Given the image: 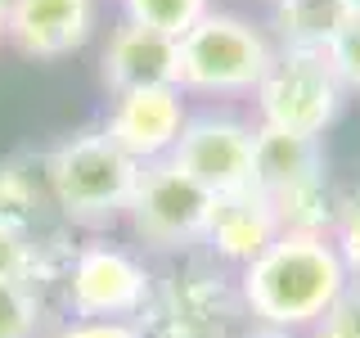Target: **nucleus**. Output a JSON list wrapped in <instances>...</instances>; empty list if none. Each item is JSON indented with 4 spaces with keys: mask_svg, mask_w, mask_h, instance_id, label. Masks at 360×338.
<instances>
[{
    "mask_svg": "<svg viewBox=\"0 0 360 338\" xmlns=\"http://www.w3.org/2000/svg\"><path fill=\"white\" fill-rule=\"evenodd\" d=\"M153 284V270L117 244H82L59 280L68 311L90 320H140Z\"/></svg>",
    "mask_w": 360,
    "mask_h": 338,
    "instance_id": "0eeeda50",
    "label": "nucleus"
},
{
    "mask_svg": "<svg viewBox=\"0 0 360 338\" xmlns=\"http://www.w3.org/2000/svg\"><path fill=\"white\" fill-rule=\"evenodd\" d=\"M347 18V0H275V32L292 50H329Z\"/></svg>",
    "mask_w": 360,
    "mask_h": 338,
    "instance_id": "2eb2a0df",
    "label": "nucleus"
},
{
    "mask_svg": "<svg viewBox=\"0 0 360 338\" xmlns=\"http://www.w3.org/2000/svg\"><path fill=\"white\" fill-rule=\"evenodd\" d=\"M275 217L284 234H329L333 230V212H338V194L329 189V176H311L302 185L284 189L270 199Z\"/></svg>",
    "mask_w": 360,
    "mask_h": 338,
    "instance_id": "dca6fc26",
    "label": "nucleus"
},
{
    "mask_svg": "<svg viewBox=\"0 0 360 338\" xmlns=\"http://www.w3.org/2000/svg\"><path fill=\"white\" fill-rule=\"evenodd\" d=\"M342 82L333 77L324 50H292L279 45L270 59L266 77L257 82V127H275L292 135H311L320 140L342 113Z\"/></svg>",
    "mask_w": 360,
    "mask_h": 338,
    "instance_id": "20e7f679",
    "label": "nucleus"
},
{
    "mask_svg": "<svg viewBox=\"0 0 360 338\" xmlns=\"http://www.w3.org/2000/svg\"><path fill=\"white\" fill-rule=\"evenodd\" d=\"M307 338H360V280L338 293V302L311 325Z\"/></svg>",
    "mask_w": 360,
    "mask_h": 338,
    "instance_id": "412c9836",
    "label": "nucleus"
},
{
    "mask_svg": "<svg viewBox=\"0 0 360 338\" xmlns=\"http://www.w3.org/2000/svg\"><path fill=\"white\" fill-rule=\"evenodd\" d=\"M333 77L342 82V90H360V9H352V18L342 23V32L329 41L324 50Z\"/></svg>",
    "mask_w": 360,
    "mask_h": 338,
    "instance_id": "aec40b11",
    "label": "nucleus"
},
{
    "mask_svg": "<svg viewBox=\"0 0 360 338\" xmlns=\"http://www.w3.org/2000/svg\"><path fill=\"white\" fill-rule=\"evenodd\" d=\"M172 163L217 199L252 189V127L230 113H194L172 149Z\"/></svg>",
    "mask_w": 360,
    "mask_h": 338,
    "instance_id": "6e6552de",
    "label": "nucleus"
},
{
    "mask_svg": "<svg viewBox=\"0 0 360 338\" xmlns=\"http://www.w3.org/2000/svg\"><path fill=\"white\" fill-rule=\"evenodd\" d=\"M275 45L262 27L239 14L212 9L180 37V90L202 95H243L266 77Z\"/></svg>",
    "mask_w": 360,
    "mask_h": 338,
    "instance_id": "7ed1b4c3",
    "label": "nucleus"
},
{
    "mask_svg": "<svg viewBox=\"0 0 360 338\" xmlns=\"http://www.w3.org/2000/svg\"><path fill=\"white\" fill-rule=\"evenodd\" d=\"M45 212H54L45 158H27V154L5 158L0 163V225L41 239V234H50L45 230Z\"/></svg>",
    "mask_w": 360,
    "mask_h": 338,
    "instance_id": "4468645a",
    "label": "nucleus"
},
{
    "mask_svg": "<svg viewBox=\"0 0 360 338\" xmlns=\"http://www.w3.org/2000/svg\"><path fill=\"white\" fill-rule=\"evenodd\" d=\"M279 234L284 230H279L275 203H270L262 189H239V194L217 199V208H212V217H207V230H202V248H207L217 262L243 270L252 257H262Z\"/></svg>",
    "mask_w": 360,
    "mask_h": 338,
    "instance_id": "f8f14e48",
    "label": "nucleus"
},
{
    "mask_svg": "<svg viewBox=\"0 0 360 338\" xmlns=\"http://www.w3.org/2000/svg\"><path fill=\"white\" fill-rule=\"evenodd\" d=\"M41 338H144L135 320H90V315H68V320L50 325Z\"/></svg>",
    "mask_w": 360,
    "mask_h": 338,
    "instance_id": "4be33fe9",
    "label": "nucleus"
},
{
    "mask_svg": "<svg viewBox=\"0 0 360 338\" xmlns=\"http://www.w3.org/2000/svg\"><path fill=\"white\" fill-rule=\"evenodd\" d=\"M212 208H217V194H207L189 172H180L172 158H158V163L140 167L135 194L127 203V221L149 248L172 253V248L202 244Z\"/></svg>",
    "mask_w": 360,
    "mask_h": 338,
    "instance_id": "423d86ee",
    "label": "nucleus"
},
{
    "mask_svg": "<svg viewBox=\"0 0 360 338\" xmlns=\"http://www.w3.org/2000/svg\"><path fill=\"white\" fill-rule=\"evenodd\" d=\"M239 315H248L239 284H230V275L217 266L189 262L158 280L135 325L144 338H234Z\"/></svg>",
    "mask_w": 360,
    "mask_h": 338,
    "instance_id": "39448f33",
    "label": "nucleus"
},
{
    "mask_svg": "<svg viewBox=\"0 0 360 338\" xmlns=\"http://www.w3.org/2000/svg\"><path fill=\"white\" fill-rule=\"evenodd\" d=\"M234 284L257 325L297 338L338 302V293L352 284V270L329 234H279L234 275Z\"/></svg>",
    "mask_w": 360,
    "mask_h": 338,
    "instance_id": "f257e3e1",
    "label": "nucleus"
},
{
    "mask_svg": "<svg viewBox=\"0 0 360 338\" xmlns=\"http://www.w3.org/2000/svg\"><path fill=\"white\" fill-rule=\"evenodd\" d=\"M234 338H292V334H279V330H266V325H252V330L234 334Z\"/></svg>",
    "mask_w": 360,
    "mask_h": 338,
    "instance_id": "5701e85b",
    "label": "nucleus"
},
{
    "mask_svg": "<svg viewBox=\"0 0 360 338\" xmlns=\"http://www.w3.org/2000/svg\"><path fill=\"white\" fill-rule=\"evenodd\" d=\"M122 9H127L131 23L167 32V37L180 41L202 14H212V0H122Z\"/></svg>",
    "mask_w": 360,
    "mask_h": 338,
    "instance_id": "f3484780",
    "label": "nucleus"
},
{
    "mask_svg": "<svg viewBox=\"0 0 360 338\" xmlns=\"http://www.w3.org/2000/svg\"><path fill=\"white\" fill-rule=\"evenodd\" d=\"M329 239L338 248V257H342V266L352 270V280H360V185H352L347 194H338Z\"/></svg>",
    "mask_w": 360,
    "mask_h": 338,
    "instance_id": "6ab92c4d",
    "label": "nucleus"
},
{
    "mask_svg": "<svg viewBox=\"0 0 360 338\" xmlns=\"http://www.w3.org/2000/svg\"><path fill=\"white\" fill-rule=\"evenodd\" d=\"M99 73H104V86L112 95L149 90V86H180V41L122 18L104 41Z\"/></svg>",
    "mask_w": 360,
    "mask_h": 338,
    "instance_id": "9d476101",
    "label": "nucleus"
},
{
    "mask_svg": "<svg viewBox=\"0 0 360 338\" xmlns=\"http://www.w3.org/2000/svg\"><path fill=\"white\" fill-rule=\"evenodd\" d=\"M95 18V0H5V41L32 59H59L90 41Z\"/></svg>",
    "mask_w": 360,
    "mask_h": 338,
    "instance_id": "9b49d317",
    "label": "nucleus"
},
{
    "mask_svg": "<svg viewBox=\"0 0 360 338\" xmlns=\"http://www.w3.org/2000/svg\"><path fill=\"white\" fill-rule=\"evenodd\" d=\"M185 122H189L185 90L180 86H149V90H127V95L112 99L99 131L127 158H135L144 167V163H158V158H172Z\"/></svg>",
    "mask_w": 360,
    "mask_h": 338,
    "instance_id": "1a4fd4ad",
    "label": "nucleus"
},
{
    "mask_svg": "<svg viewBox=\"0 0 360 338\" xmlns=\"http://www.w3.org/2000/svg\"><path fill=\"white\" fill-rule=\"evenodd\" d=\"M45 293L32 284H0V338H41Z\"/></svg>",
    "mask_w": 360,
    "mask_h": 338,
    "instance_id": "a211bd4d",
    "label": "nucleus"
},
{
    "mask_svg": "<svg viewBox=\"0 0 360 338\" xmlns=\"http://www.w3.org/2000/svg\"><path fill=\"white\" fill-rule=\"evenodd\" d=\"M54 212L72 225H112L127 217L140 163L127 158L104 131H77L45 154Z\"/></svg>",
    "mask_w": 360,
    "mask_h": 338,
    "instance_id": "f03ea898",
    "label": "nucleus"
},
{
    "mask_svg": "<svg viewBox=\"0 0 360 338\" xmlns=\"http://www.w3.org/2000/svg\"><path fill=\"white\" fill-rule=\"evenodd\" d=\"M0 41H5V0H0Z\"/></svg>",
    "mask_w": 360,
    "mask_h": 338,
    "instance_id": "b1692460",
    "label": "nucleus"
},
{
    "mask_svg": "<svg viewBox=\"0 0 360 338\" xmlns=\"http://www.w3.org/2000/svg\"><path fill=\"white\" fill-rule=\"evenodd\" d=\"M311 176H324L320 140L275 131V127H252V189L275 199V194H284V189L302 185Z\"/></svg>",
    "mask_w": 360,
    "mask_h": 338,
    "instance_id": "ddd939ff",
    "label": "nucleus"
},
{
    "mask_svg": "<svg viewBox=\"0 0 360 338\" xmlns=\"http://www.w3.org/2000/svg\"><path fill=\"white\" fill-rule=\"evenodd\" d=\"M347 5H352V9H360V0H347Z\"/></svg>",
    "mask_w": 360,
    "mask_h": 338,
    "instance_id": "393cba45",
    "label": "nucleus"
}]
</instances>
